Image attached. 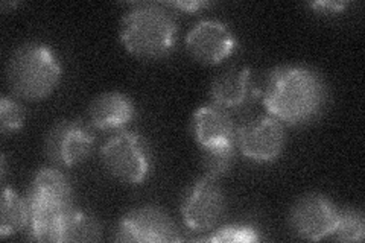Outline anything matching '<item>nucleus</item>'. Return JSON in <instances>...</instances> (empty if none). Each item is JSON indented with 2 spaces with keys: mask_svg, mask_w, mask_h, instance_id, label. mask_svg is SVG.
<instances>
[{
  "mask_svg": "<svg viewBox=\"0 0 365 243\" xmlns=\"http://www.w3.org/2000/svg\"><path fill=\"white\" fill-rule=\"evenodd\" d=\"M327 86L314 68L302 64L276 67L269 72L262 102L271 118L289 126L317 120L327 105Z\"/></svg>",
  "mask_w": 365,
  "mask_h": 243,
  "instance_id": "obj_1",
  "label": "nucleus"
},
{
  "mask_svg": "<svg viewBox=\"0 0 365 243\" xmlns=\"http://www.w3.org/2000/svg\"><path fill=\"white\" fill-rule=\"evenodd\" d=\"M72 201V186L64 173L55 167H41L26 196L31 237L37 242H64L67 219L73 212Z\"/></svg>",
  "mask_w": 365,
  "mask_h": 243,
  "instance_id": "obj_2",
  "label": "nucleus"
},
{
  "mask_svg": "<svg viewBox=\"0 0 365 243\" xmlns=\"http://www.w3.org/2000/svg\"><path fill=\"white\" fill-rule=\"evenodd\" d=\"M119 37L123 48L133 56L158 60L175 49L178 26L165 6L140 4L123 16Z\"/></svg>",
  "mask_w": 365,
  "mask_h": 243,
  "instance_id": "obj_3",
  "label": "nucleus"
},
{
  "mask_svg": "<svg viewBox=\"0 0 365 243\" xmlns=\"http://www.w3.org/2000/svg\"><path fill=\"white\" fill-rule=\"evenodd\" d=\"M63 68L58 56L44 43H26L11 55L6 79L19 98L38 102L49 98L58 87Z\"/></svg>",
  "mask_w": 365,
  "mask_h": 243,
  "instance_id": "obj_4",
  "label": "nucleus"
},
{
  "mask_svg": "<svg viewBox=\"0 0 365 243\" xmlns=\"http://www.w3.org/2000/svg\"><path fill=\"white\" fill-rule=\"evenodd\" d=\"M101 160L110 175L128 186H140L151 175L153 155L145 138L134 131H119L101 148Z\"/></svg>",
  "mask_w": 365,
  "mask_h": 243,
  "instance_id": "obj_5",
  "label": "nucleus"
},
{
  "mask_svg": "<svg viewBox=\"0 0 365 243\" xmlns=\"http://www.w3.org/2000/svg\"><path fill=\"white\" fill-rule=\"evenodd\" d=\"M95 134L90 123L79 119L56 122L46 134L44 150L51 161L61 167H73L91 154Z\"/></svg>",
  "mask_w": 365,
  "mask_h": 243,
  "instance_id": "obj_6",
  "label": "nucleus"
},
{
  "mask_svg": "<svg viewBox=\"0 0 365 243\" xmlns=\"http://www.w3.org/2000/svg\"><path fill=\"white\" fill-rule=\"evenodd\" d=\"M225 213V195L222 187L209 175L192 184L181 204L185 225L195 233H205L220 224Z\"/></svg>",
  "mask_w": 365,
  "mask_h": 243,
  "instance_id": "obj_7",
  "label": "nucleus"
},
{
  "mask_svg": "<svg viewBox=\"0 0 365 243\" xmlns=\"http://www.w3.org/2000/svg\"><path fill=\"white\" fill-rule=\"evenodd\" d=\"M235 145L244 157L255 163H274L287 146L284 126L271 115H260L236 130Z\"/></svg>",
  "mask_w": 365,
  "mask_h": 243,
  "instance_id": "obj_8",
  "label": "nucleus"
},
{
  "mask_svg": "<svg viewBox=\"0 0 365 243\" xmlns=\"http://www.w3.org/2000/svg\"><path fill=\"white\" fill-rule=\"evenodd\" d=\"M114 240L135 243H168L180 242L175 222L162 208L145 205L125 214L116 228Z\"/></svg>",
  "mask_w": 365,
  "mask_h": 243,
  "instance_id": "obj_9",
  "label": "nucleus"
},
{
  "mask_svg": "<svg viewBox=\"0 0 365 243\" xmlns=\"http://www.w3.org/2000/svg\"><path fill=\"white\" fill-rule=\"evenodd\" d=\"M187 53L200 64L216 66L232 56L237 49V38L224 21L205 19L186 33Z\"/></svg>",
  "mask_w": 365,
  "mask_h": 243,
  "instance_id": "obj_10",
  "label": "nucleus"
},
{
  "mask_svg": "<svg viewBox=\"0 0 365 243\" xmlns=\"http://www.w3.org/2000/svg\"><path fill=\"white\" fill-rule=\"evenodd\" d=\"M338 212L336 205L327 196L309 193L292 205L289 224L294 233L304 240H323L332 234Z\"/></svg>",
  "mask_w": 365,
  "mask_h": 243,
  "instance_id": "obj_11",
  "label": "nucleus"
},
{
  "mask_svg": "<svg viewBox=\"0 0 365 243\" xmlns=\"http://www.w3.org/2000/svg\"><path fill=\"white\" fill-rule=\"evenodd\" d=\"M192 134L201 149L232 145L236 138V126L228 110L212 102L193 113Z\"/></svg>",
  "mask_w": 365,
  "mask_h": 243,
  "instance_id": "obj_12",
  "label": "nucleus"
},
{
  "mask_svg": "<svg viewBox=\"0 0 365 243\" xmlns=\"http://www.w3.org/2000/svg\"><path fill=\"white\" fill-rule=\"evenodd\" d=\"M135 115L134 102L120 91H107L88 107V123L101 131H123Z\"/></svg>",
  "mask_w": 365,
  "mask_h": 243,
  "instance_id": "obj_13",
  "label": "nucleus"
},
{
  "mask_svg": "<svg viewBox=\"0 0 365 243\" xmlns=\"http://www.w3.org/2000/svg\"><path fill=\"white\" fill-rule=\"evenodd\" d=\"M251 71L244 66H233L213 79L210 96L213 103L225 110L239 108L251 96Z\"/></svg>",
  "mask_w": 365,
  "mask_h": 243,
  "instance_id": "obj_14",
  "label": "nucleus"
},
{
  "mask_svg": "<svg viewBox=\"0 0 365 243\" xmlns=\"http://www.w3.org/2000/svg\"><path fill=\"white\" fill-rule=\"evenodd\" d=\"M29 225V207L26 200L6 184L2 189L0 202V236L4 239L13 236Z\"/></svg>",
  "mask_w": 365,
  "mask_h": 243,
  "instance_id": "obj_15",
  "label": "nucleus"
},
{
  "mask_svg": "<svg viewBox=\"0 0 365 243\" xmlns=\"http://www.w3.org/2000/svg\"><path fill=\"white\" fill-rule=\"evenodd\" d=\"M102 237V225L96 217L73 210L67 219L64 242H96Z\"/></svg>",
  "mask_w": 365,
  "mask_h": 243,
  "instance_id": "obj_16",
  "label": "nucleus"
},
{
  "mask_svg": "<svg viewBox=\"0 0 365 243\" xmlns=\"http://www.w3.org/2000/svg\"><path fill=\"white\" fill-rule=\"evenodd\" d=\"M365 237V219L356 208H342L330 239L338 242H362Z\"/></svg>",
  "mask_w": 365,
  "mask_h": 243,
  "instance_id": "obj_17",
  "label": "nucleus"
},
{
  "mask_svg": "<svg viewBox=\"0 0 365 243\" xmlns=\"http://www.w3.org/2000/svg\"><path fill=\"white\" fill-rule=\"evenodd\" d=\"M202 167L205 175L212 178H220L225 173L230 172L236 158V146L232 145H221L212 148H202Z\"/></svg>",
  "mask_w": 365,
  "mask_h": 243,
  "instance_id": "obj_18",
  "label": "nucleus"
},
{
  "mask_svg": "<svg viewBox=\"0 0 365 243\" xmlns=\"http://www.w3.org/2000/svg\"><path fill=\"white\" fill-rule=\"evenodd\" d=\"M262 237L259 231L255 227L250 225H225L218 229H215L213 233L207 237L201 239L202 242H213V243H251L259 242Z\"/></svg>",
  "mask_w": 365,
  "mask_h": 243,
  "instance_id": "obj_19",
  "label": "nucleus"
},
{
  "mask_svg": "<svg viewBox=\"0 0 365 243\" xmlns=\"http://www.w3.org/2000/svg\"><path fill=\"white\" fill-rule=\"evenodd\" d=\"M26 119V111L19 102L4 96L0 100V125H2V131H17L20 130Z\"/></svg>",
  "mask_w": 365,
  "mask_h": 243,
  "instance_id": "obj_20",
  "label": "nucleus"
},
{
  "mask_svg": "<svg viewBox=\"0 0 365 243\" xmlns=\"http://www.w3.org/2000/svg\"><path fill=\"white\" fill-rule=\"evenodd\" d=\"M210 4L209 2H201V0H192V2H169L168 6L182 11V13H198L200 9L207 8Z\"/></svg>",
  "mask_w": 365,
  "mask_h": 243,
  "instance_id": "obj_21",
  "label": "nucleus"
},
{
  "mask_svg": "<svg viewBox=\"0 0 365 243\" xmlns=\"http://www.w3.org/2000/svg\"><path fill=\"white\" fill-rule=\"evenodd\" d=\"M311 6L317 11H319V13L338 14L344 11L347 4L346 2H314V4H311Z\"/></svg>",
  "mask_w": 365,
  "mask_h": 243,
  "instance_id": "obj_22",
  "label": "nucleus"
}]
</instances>
